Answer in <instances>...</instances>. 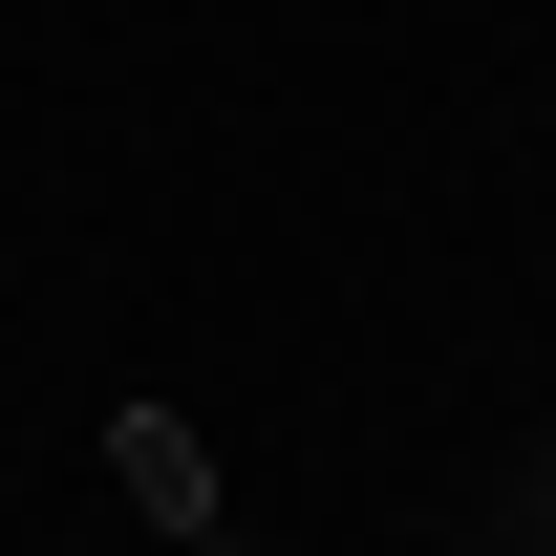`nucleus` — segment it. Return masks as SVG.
Here are the masks:
<instances>
[{"label": "nucleus", "mask_w": 556, "mask_h": 556, "mask_svg": "<svg viewBox=\"0 0 556 556\" xmlns=\"http://www.w3.org/2000/svg\"><path fill=\"white\" fill-rule=\"evenodd\" d=\"M108 471H129V514L214 535V450H193V407H108Z\"/></svg>", "instance_id": "obj_1"}]
</instances>
